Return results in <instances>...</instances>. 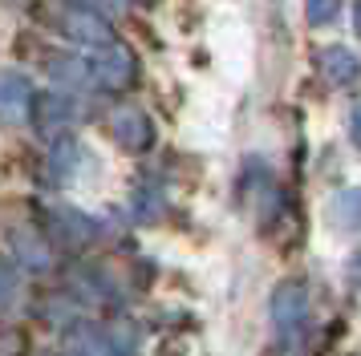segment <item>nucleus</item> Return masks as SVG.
I'll list each match as a JSON object with an SVG mask.
<instances>
[{"label":"nucleus","mask_w":361,"mask_h":356,"mask_svg":"<svg viewBox=\"0 0 361 356\" xmlns=\"http://www.w3.org/2000/svg\"><path fill=\"white\" fill-rule=\"evenodd\" d=\"M85 65H90V77H94V89H106V94H122L138 81V57H134L130 45L122 41H110V45L98 49H82Z\"/></svg>","instance_id":"nucleus-1"},{"label":"nucleus","mask_w":361,"mask_h":356,"mask_svg":"<svg viewBox=\"0 0 361 356\" xmlns=\"http://www.w3.org/2000/svg\"><path fill=\"white\" fill-rule=\"evenodd\" d=\"M268 307H272V324H276L280 336L300 340L305 324H309V288H305L300 279H284V284H276Z\"/></svg>","instance_id":"nucleus-2"},{"label":"nucleus","mask_w":361,"mask_h":356,"mask_svg":"<svg viewBox=\"0 0 361 356\" xmlns=\"http://www.w3.org/2000/svg\"><path fill=\"white\" fill-rule=\"evenodd\" d=\"M57 29H61V37H69L73 45H82V49H98V45L118 41L114 25L106 20V13L85 8V4H69L66 13H61V20H57Z\"/></svg>","instance_id":"nucleus-3"},{"label":"nucleus","mask_w":361,"mask_h":356,"mask_svg":"<svg viewBox=\"0 0 361 356\" xmlns=\"http://www.w3.org/2000/svg\"><path fill=\"white\" fill-rule=\"evenodd\" d=\"M110 138H114L126 154H147L154 146V122H150L147 110L138 106H118L110 113Z\"/></svg>","instance_id":"nucleus-4"},{"label":"nucleus","mask_w":361,"mask_h":356,"mask_svg":"<svg viewBox=\"0 0 361 356\" xmlns=\"http://www.w3.org/2000/svg\"><path fill=\"white\" fill-rule=\"evenodd\" d=\"M33 106H37V89L25 73L4 69L0 73V126H25L33 122Z\"/></svg>","instance_id":"nucleus-5"},{"label":"nucleus","mask_w":361,"mask_h":356,"mask_svg":"<svg viewBox=\"0 0 361 356\" xmlns=\"http://www.w3.org/2000/svg\"><path fill=\"white\" fill-rule=\"evenodd\" d=\"M78 122V97L66 94V89H53V94H37L33 106V126L45 134V138H66V129Z\"/></svg>","instance_id":"nucleus-6"},{"label":"nucleus","mask_w":361,"mask_h":356,"mask_svg":"<svg viewBox=\"0 0 361 356\" xmlns=\"http://www.w3.org/2000/svg\"><path fill=\"white\" fill-rule=\"evenodd\" d=\"M317 73H321L333 89H353L361 81V57L349 45L333 41V45L317 49Z\"/></svg>","instance_id":"nucleus-7"},{"label":"nucleus","mask_w":361,"mask_h":356,"mask_svg":"<svg viewBox=\"0 0 361 356\" xmlns=\"http://www.w3.org/2000/svg\"><path fill=\"white\" fill-rule=\"evenodd\" d=\"M53 235L66 243V247H85V243L98 235V223L90 219V215H82V210L73 207H53Z\"/></svg>","instance_id":"nucleus-8"},{"label":"nucleus","mask_w":361,"mask_h":356,"mask_svg":"<svg viewBox=\"0 0 361 356\" xmlns=\"http://www.w3.org/2000/svg\"><path fill=\"white\" fill-rule=\"evenodd\" d=\"M13 251H17V259L29 272H49L53 267V247L41 231H29V227L25 231H13Z\"/></svg>","instance_id":"nucleus-9"},{"label":"nucleus","mask_w":361,"mask_h":356,"mask_svg":"<svg viewBox=\"0 0 361 356\" xmlns=\"http://www.w3.org/2000/svg\"><path fill=\"white\" fill-rule=\"evenodd\" d=\"M78 166H82V146L73 142V138H57L49 150V178L57 186H66V182H73Z\"/></svg>","instance_id":"nucleus-10"},{"label":"nucleus","mask_w":361,"mask_h":356,"mask_svg":"<svg viewBox=\"0 0 361 356\" xmlns=\"http://www.w3.org/2000/svg\"><path fill=\"white\" fill-rule=\"evenodd\" d=\"M20 291H25V284H20V267L13 263V259L0 255V316H8V312L20 304Z\"/></svg>","instance_id":"nucleus-11"},{"label":"nucleus","mask_w":361,"mask_h":356,"mask_svg":"<svg viewBox=\"0 0 361 356\" xmlns=\"http://www.w3.org/2000/svg\"><path fill=\"white\" fill-rule=\"evenodd\" d=\"M329 215H333V223L341 231H361V191H341L333 198Z\"/></svg>","instance_id":"nucleus-12"},{"label":"nucleus","mask_w":361,"mask_h":356,"mask_svg":"<svg viewBox=\"0 0 361 356\" xmlns=\"http://www.w3.org/2000/svg\"><path fill=\"white\" fill-rule=\"evenodd\" d=\"M341 8H345V0H305V20L312 29H329V25H337Z\"/></svg>","instance_id":"nucleus-13"},{"label":"nucleus","mask_w":361,"mask_h":356,"mask_svg":"<svg viewBox=\"0 0 361 356\" xmlns=\"http://www.w3.org/2000/svg\"><path fill=\"white\" fill-rule=\"evenodd\" d=\"M73 4H85V8H98V13H122L130 0H73Z\"/></svg>","instance_id":"nucleus-14"},{"label":"nucleus","mask_w":361,"mask_h":356,"mask_svg":"<svg viewBox=\"0 0 361 356\" xmlns=\"http://www.w3.org/2000/svg\"><path fill=\"white\" fill-rule=\"evenodd\" d=\"M349 138L357 142V150H361V101L349 110Z\"/></svg>","instance_id":"nucleus-15"},{"label":"nucleus","mask_w":361,"mask_h":356,"mask_svg":"<svg viewBox=\"0 0 361 356\" xmlns=\"http://www.w3.org/2000/svg\"><path fill=\"white\" fill-rule=\"evenodd\" d=\"M349 16H353V32L361 37V0H353V13H349Z\"/></svg>","instance_id":"nucleus-16"}]
</instances>
